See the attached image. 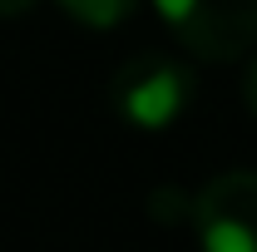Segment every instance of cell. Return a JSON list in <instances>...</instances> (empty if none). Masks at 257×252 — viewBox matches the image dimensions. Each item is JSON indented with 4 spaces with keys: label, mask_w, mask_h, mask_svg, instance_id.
I'll list each match as a JSON object with an SVG mask.
<instances>
[{
    "label": "cell",
    "mask_w": 257,
    "mask_h": 252,
    "mask_svg": "<svg viewBox=\"0 0 257 252\" xmlns=\"http://www.w3.org/2000/svg\"><path fill=\"white\" fill-rule=\"evenodd\" d=\"M193 104V69L173 55L144 50L114 69L109 79V109L119 114V124L139 134H163L173 129Z\"/></svg>",
    "instance_id": "cell-1"
},
{
    "label": "cell",
    "mask_w": 257,
    "mask_h": 252,
    "mask_svg": "<svg viewBox=\"0 0 257 252\" xmlns=\"http://www.w3.org/2000/svg\"><path fill=\"white\" fill-rule=\"evenodd\" d=\"M154 10L193 60L232 64L257 50V0H154Z\"/></svg>",
    "instance_id": "cell-2"
},
{
    "label": "cell",
    "mask_w": 257,
    "mask_h": 252,
    "mask_svg": "<svg viewBox=\"0 0 257 252\" xmlns=\"http://www.w3.org/2000/svg\"><path fill=\"white\" fill-rule=\"evenodd\" d=\"M198 252H257V168H227L193 193Z\"/></svg>",
    "instance_id": "cell-3"
},
{
    "label": "cell",
    "mask_w": 257,
    "mask_h": 252,
    "mask_svg": "<svg viewBox=\"0 0 257 252\" xmlns=\"http://www.w3.org/2000/svg\"><path fill=\"white\" fill-rule=\"evenodd\" d=\"M55 5L74 25H84V30H119L139 10V0H55Z\"/></svg>",
    "instance_id": "cell-4"
},
{
    "label": "cell",
    "mask_w": 257,
    "mask_h": 252,
    "mask_svg": "<svg viewBox=\"0 0 257 252\" xmlns=\"http://www.w3.org/2000/svg\"><path fill=\"white\" fill-rule=\"evenodd\" d=\"M40 0H0V20H20V15H30Z\"/></svg>",
    "instance_id": "cell-5"
},
{
    "label": "cell",
    "mask_w": 257,
    "mask_h": 252,
    "mask_svg": "<svg viewBox=\"0 0 257 252\" xmlns=\"http://www.w3.org/2000/svg\"><path fill=\"white\" fill-rule=\"evenodd\" d=\"M242 94H247V109L257 114V55H252V64H247V79H242Z\"/></svg>",
    "instance_id": "cell-6"
}]
</instances>
